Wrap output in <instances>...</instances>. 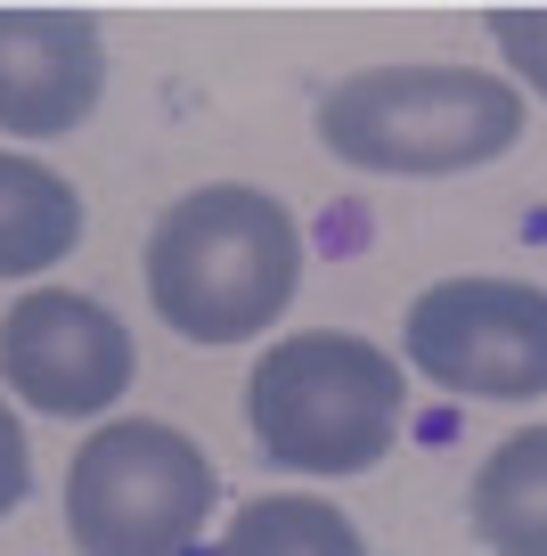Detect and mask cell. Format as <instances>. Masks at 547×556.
Instances as JSON below:
<instances>
[{"mask_svg": "<svg viewBox=\"0 0 547 556\" xmlns=\"http://www.w3.org/2000/svg\"><path fill=\"white\" fill-rule=\"evenodd\" d=\"M213 516V458L180 426L123 417L66 467V532L82 556H180Z\"/></svg>", "mask_w": 547, "mask_h": 556, "instance_id": "4", "label": "cell"}, {"mask_svg": "<svg viewBox=\"0 0 547 556\" xmlns=\"http://www.w3.org/2000/svg\"><path fill=\"white\" fill-rule=\"evenodd\" d=\"M106 58L82 9H0V131L58 139L99 106Z\"/></svg>", "mask_w": 547, "mask_h": 556, "instance_id": "7", "label": "cell"}, {"mask_svg": "<svg viewBox=\"0 0 547 556\" xmlns=\"http://www.w3.org/2000/svg\"><path fill=\"white\" fill-rule=\"evenodd\" d=\"M74 238H82V197L50 164L0 156V278L50 270L58 254H74Z\"/></svg>", "mask_w": 547, "mask_h": 556, "instance_id": "9", "label": "cell"}, {"mask_svg": "<svg viewBox=\"0 0 547 556\" xmlns=\"http://www.w3.org/2000/svg\"><path fill=\"white\" fill-rule=\"evenodd\" d=\"M25 483H34V458H25V426H17V409L0 401V516H17Z\"/></svg>", "mask_w": 547, "mask_h": 556, "instance_id": "12", "label": "cell"}, {"mask_svg": "<svg viewBox=\"0 0 547 556\" xmlns=\"http://www.w3.org/2000/svg\"><path fill=\"white\" fill-rule=\"evenodd\" d=\"M303 229L270 189H196L148 238V303L189 344H245L294 303Z\"/></svg>", "mask_w": 547, "mask_h": 556, "instance_id": "1", "label": "cell"}, {"mask_svg": "<svg viewBox=\"0 0 547 556\" xmlns=\"http://www.w3.org/2000/svg\"><path fill=\"white\" fill-rule=\"evenodd\" d=\"M0 377L34 409L82 417V409H106L131 384V336H123V319L106 303L41 287V295H25L0 319Z\"/></svg>", "mask_w": 547, "mask_h": 556, "instance_id": "6", "label": "cell"}, {"mask_svg": "<svg viewBox=\"0 0 547 556\" xmlns=\"http://www.w3.org/2000/svg\"><path fill=\"white\" fill-rule=\"evenodd\" d=\"M491 34H498V50L514 58V74L547 99V9H498Z\"/></svg>", "mask_w": 547, "mask_h": 556, "instance_id": "11", "label": "cell"}, {"mask_svg": "<svg viewBox=\"0 0 547 556\" xmlns=\"http://www.w3.org/2000/svg\"><path fill=\"white\" fill-rule=\"evenodd\" d=\"M409 361L458 401L547 393V287L523 278H442L409 303Z\"/></svg>", "mask_w": 547, "mask_h": 556, "instance_id": "5", "label": "cell"}, {"mask_svg": "<svg viewBox=\"0 0 547 556\" xmlns=\"http://www.w3.org/2000/svg\"><path fill=\"white\" fill-rule=\"evenodd\" d=\"M400 401H409V384H400L393 352H377L368 336H343V328L278 336L262 352L254 384H245L262 451L303 475L377 467L400 442Z\"/></svg>", "mask_w": 547, "mask_h": 556, "instance_id": "2", "label": "cell"}, {"mask_svg": "<svg viewBox=\"0 0 547 556\" xmlns=\"http://www.w3.org/2000/svg\"><path fill=\"white\" fill-rule=\"evenodd\" d=\"M213 556H368L352 532V516H335L327 500H254L229 516L221 548Z\"/></svg>", "mask_w": 547, "mask_h": 556, "instance_id": "10", "label": "cell"}, {"mask_svg": "<svg viewBox=\"0 0 547 556\" xmlns=\"http://www.w3.org/2000/svg\"><path fill=\"white\" fill-rule=\"evenodd\" d=\"M466 516H474L482 548L547 556V426H523V434H507L491 458H482Z\"/></svg>", "mask_w": 547, "mask_h": 556, "instance_id": "8", "label": "cell"}, {"mask_svg": "<svg viewBox=\"0 0 547 556\" xmlns=\"http://www.w3.org/2000/svg\"><path fill=\"white\" fill-rule=\"evenodd\" d=\"M319 139L359 173H466L523 139V99L482 66H368L319 99Z\"/></svg>", "mask_w": 547, "mask_h": 556, "instance_id": "3", "label": "cell"}]
</instances>
